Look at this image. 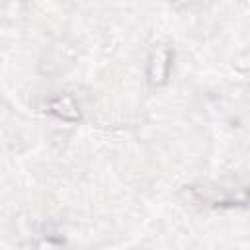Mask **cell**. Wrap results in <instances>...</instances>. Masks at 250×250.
<instances>
[{"label":"cell","instance_id":"obj_1","mask_svg":"<svg viewBox=\"0 0 250 250\" xmlns=\"http://www.w3.org/2000/svg\"><path fill=\"white\" fill-rule=\"evenodd\" d=\"M170 61H172V53L166 45H156L148 57V68H146V76L148 82L154 86H160L166 82L168 72H170Z\"/></svg>","mask_w":250,"mask_h":250},{"label":"cell","instance_id":"obj_2","mask_svg":"<svg viewBox=\"0 0 250 250\" xmlns=\"http://www.w3.org/2000/svg\"><path fill=\"white\" fill-rule=\"evenodd\" d=\"M49 111L53 115H57L59 119L62 121H80V109H78V104L74 102L72 96L68 94H62V96H57L49 102Z\"/></svg>","mask_w":250,"mask_h":250}]
</instances>
